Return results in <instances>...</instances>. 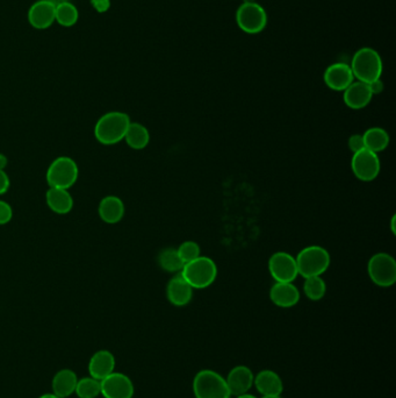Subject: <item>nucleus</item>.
I'll list each match as a JSON object with an SVG mask.
<instances>
[{
	"label": "nucleus",
	"mask_w": 396,
	"mask_h": 398,
	"mask_svg": "<svg viewBox=\"0 0 396 398\" xmlns=\"http://www.w3.org/2000/svg\"><path fill=\"white\" fill-rule=\"evenodd\" d=\"M167 295L171 304L176 306H188L193 297V288L179 274L169 282Z\"/></svg>",
	"instance_id": "obj_17"
},
{
	"label": "nucleus",
	"mask_w": 396,
	"mask_h": 398,
	"mask_svg": "<svg viewBox=\"0 0 396 398\" xmlns=\"http://www.w3.org/2000/svg\"><path fill=\"white\" fill-rule=\"evenodd\" d=\"M253 371L246 366H236L229 371L226 382L232 395L239 396L249 392L253 385Z\"/></svg>",
	"instance_id": "obj_14"
},
{
	"label": "nucleus",
	"mask_w": 396,
	"mask_h": 398,
	"mask_svg": "<svg viewBox=\"0 0 396 398\" xmlns=\"http://www.w3.org/2000/svg\"><path fill=\"white\" fill-rule=\"evenodd\" d=\"M55 5L47 0H38L28 11V21L35 29H47L55 22Z\"/></svg>",
	"instance_id": "obj_12"
},
{
	"label": "nucleus",
	"mask_w": 396,
	"mask_h": 398,
	"mask_svg": "<svg viewBox=\"0 0 396 398\" xmlns=\"http://www.w3.org/2000/svg\"><path fill=\"white\" fill-rule=\"evenodd\" d=\"M7 165V158L5 155L0 154V170H3L6 168Z\"/></svg>",
	"instance_id": "obj_35"
},
{
	"label": "nucleus",
	"mask_w": 396,
	"mask_h": 398,
	"mask_svg": "<svg viewBox=\"0 0 396 398\" xmlns=\"http://www.w3.org/2000/svg\"><path fill=\"white\" fill-rule=\"evenodd\" d=\"M270 298L279 308H292L300 301V292L292 283L277 282L271 288Z\"/></svg>",
	"instance_id": "obj_18"
},
{
	"label": "nucleus",
	"mask_w": 396,
	"mask_h": 398,
	"mask_svg": "<svg viewBox=\"0 0 396 398\" xmlns=\"http://www.w3.org/2000/svg\"><path fill=\"white\" fill-rule=\"evenodd\" d=\"M263 398H283L281 395H267L263 396Z\"/></svg>",
	"instance_id": "obj_40"
},
{
	"label": "nucleus",
	"mask_w": 396,
	"mask_h": 398,
	"mask_svg": "<svg viewBox=\"0 0 396 398\" xmlns=\"http://www.w3.org/2000/svg\"><path fill=\"white\" fill-rule=\"evenodd\" d=\"M181 274L192 288L205 289L215 281L218 268L212 259L199 256L184 265Z\"/></svg>",
	"instance_id": "obj_3"
},
{
	"label": "nucleus",
	"mask_w": 396,
	"mask_h": 398,
	"mask_svg": "<svg viewBox=\"0 0 396 398\" xmlns=\"http://www.w3.org/2000/svg\"><path fill=\"white\" fill-rule=\"evenodd\" d=\"M236 22L248 34H257L267 27V14L260 4L244 3L236 12Z\"/></svg>",
	"instance_id": "obj_8"
},
{
	"label": "nucleus",
	"mask_w": 396,
	"mask_h": 398,
	"mask_svg": "<svg viewBox=\"0 0 396 398\" xmlns=\"http://www.w3.org/2000/svg\"><path fill=\"white\" fill-rule=\"evenodd\" d=\"M114 369H115V357H114L113 354L111 353L110 350H98L90 359V376H92L99 381L112 374Z\"/></svg>",
	"instance_id": "obj_15"
},
{
	"label": "nucleus",
	"mask_w": 396,
	"mask_h": 398,
	"mask_svg": "<svg viewBox=\"0 0 396 398\" xmlns=\"http://www.w3.org/2000/svg\"><path fill=\"white\" fill-rule=\"evenodd\" d=\"M253 0H244V3H251Z\"/></svg>",
	"instance_id": "obj_41"
},
{
	"label": "nucleus",
	"mask_w": 396,
	"mask_h": 398,
	"mask_svg": "<svg viewBox=\"0 0 396 398\" xmlns=\"http://www.w3.org/2000/svg\"><path fill=\"white\" fill-rule=\"evenodd\" d=\"M237 398H257V397H255V396L253 395H250V394H248V392H246V394H243V395L237 396Z\"/></svg>",
	"instance_id": "obj_39"
},
{
	"label": "nucleus",
	"mask_w": 396,
	"mask_h": 398,
	"mask_svg": "<svg viewBox=\"0 0 396 398\" xmlns=\"http://www.w3.org/2000/svg\"><path fill=\"white\" fill-rule=\"evenodd\" d=\"M99 216L107 224L119 223L125 214L122 200L116 196H107L99 204Z\"/></svg>",
	"instance_id": "obj_21"
},
{
	"label": "nucleus",
	"mask_w": 396,
	"mask_h": 398,
	"mask_svg": "<svg viewBox=\"0 0 396 398\" xmlns=\"http://www.w3.org/2000/svg\"><path fill=\"white\" fill-rule=\"evenodd\" d=\"M125 140L127 144L133 149H143L147 147L150 141V134L143 125L139 123H130L129 128L127 130Z\"/></svg>",
	"instance_id": "obj_24"
},
{
	"label": "nucleus",
	"mask_w": 396,
	"mask_h": 398,
	"mask_svg": "<svg viewBox=\"0 0 396 398\" xmlns=\"http://www.w3.org/2000/svg\"><path fill=\"white\" fill-rule=\"evenodd\" d=\"M253 385L263 396L281 395L283 390V380L274 371H262L255 376Z\"/></svg>",
	"instance_id": "obj_19"
},
{
	"label": "nucleus",
	"mask_w": 396,
	"mask_h": 398,
	"mask_svg": "<svg viewBox=\"0 0 396 398\" xmlns=\"http://www.w3.org/2000/svg\"><path fill=\"white\" fill-rule=\"evenodd\" d=\"M75 392L79 398H97L101 394V381L92 376L80 378Z\"/></svg>",
	"instance_id": "obj_27"
},
{
	"label": "nucleus",
	"mask_w": 396,
	"mask_h": 398,
	"mask_svg": "<svg viewBox=\"0 0 396 398\" xmlns=\"http://www.w3.org/2000/svg\"><path fill=\"white\" fill-rule=\"evenodd\" d=\"M269 269L276 282L281 283H292L299 275L295 259L285 252H278L271 256Z\"/></svg>",
	"instance_id": "obj_10"
},
{
	"label": "nucleus",
	"mask_w": 396,
	"mask_h": 398,
	"mask_svg": "<svg viewBox=\"0 0 396 398\" xmlns=\"http://www.w3.org/2000/svg\"><path fill=\"white\" fill-rule=\"evenodd\" d=\"M348 147L353 151V154L362 151V149H365V144H364L362 135H359V134L352 135V137L348 139Z\"/></svg>",
	"instance_id": "obj_31"
},
{
	"label": "nucleus",
	"mask_w": 396,
	"mask_h": 398,
	"mask_svg": "<svg viewBox=\"0 0 396 398\" xmlns=\"http://www.w3.org/2000/svg\"><path fill=\"white\" fill-rule=\"evenodd\" d=\"M78 19V10L70 1L59 4L55 7V21L63 27H72L73 25L77 24Z\"/></svg>",
	"instance_id": "obj_25"
},
{
	"label": "nucleus",
	"mask_w": 396,
	"mask_h": 398,
	"mask_svg": "<svg viewBox=\"0 0 396 398\" xmlns=\"http://www.w3.org/2000/svg\"><path fill=\"white\" fill-rule=\"evenodd\" d=\"M369 276L373 283L383 288L392 287L396 282V261L392 255L378 253L369 259Z\"/></svg>",
	"instance_id": "obj_7"
},
{
	"label": "nucleus",
	"mask_w": 396,
	"mask_h": 398,
	"mask_svg": "<svg viewBox=\"0 0 396 398\" xmlns=\"http://www.w3.org/2000/svg\"><path fill=\"white\" fill-rule=\"evenodd\" d=\"M130 119L128 114L123 112H110L104 114L99 121H97L94 128V137L100 144L111 146L119 144L125 139L127 130L129 128Z\"/></svg>",
	"instance_id": "obj_1"
},
{
	"label": "nucleus",
	"mask_w": 396,
	"mask_h": 398,
	"mask_svg": "<svg viewBox=\"0 0 396 398\" xmlns=\"http://www.w3.org/2000/svg\"><path fill=\"white\" fill-rule=\"evenodd\" d=\"M91 5L98 13H105L110 10L111 0H91Z\"/></svg>",
	"instance_id": "obj_32"
},
{
	"label": "nucleus",
	"mask_w": 396,
	"mask_h": 398,
	"mask_svg": "<svg viewBox=\"0 0 396 398\" xmlns=\"http://www.w3.org/2000/svg\"><path fill=\"white\" fill-rule=\"evenodd\" d=\"M390 228H392V232L395 234V216L392 218V225H390Z\"/></svg>",
	"instance_id": "obj_38"
},
{
	"label": "nucleus",
	"mask_w": 396,
	"mask_h": 398,
	"mask_svg": "<svg viewBox=\"0 0 396 398\" xmlns=\"http://www.w3.org/2000/svg\"><path fill=\"white\" fill-rule=\"evenodd\" d=\"M295 261L299 275L304 278L321 276L330 265V255L323 247L309 246L297 254Z\"/></svg>",
	"instance_id": "obj_4"
},
{
	"label": "nucleus",
	"mask_w": 396,
	"mask_h": 398,
	"mask_svg": "<svg viewBox=\"0 0 396 398\" xmlns=\"http://www.w3.org/2000/svg\"><path fill=\"white\" fill-rule=\"evenodd\" d=\"M47 1H49V3H52V5L57 6L59 4L65 3V1H69V0H47Z\"/></svg>",
	"instance_id": "obj_36"
},
{
	"label": "nucleus",
	"mask_w": 396,
	"mask_h": 398,
	"mask_svg": "<svg viewBox=\"0 0 396 398\" xmlns=\"http://www.w3.org/2000/svg\"><path fill=\"white\" fill-rule=\"evenodd\" d=\"M193 392L195 398H230L232 396L226 378L211 369H204L195 375Z\"/></svg>",
	"instance_id": "obj_5"
},
{
	"label": "nucleus",
	"mask_w": 396,
	"mask_h": 398,
	"mask_svg": "<svg viewBox=\"0 0 396 398\" xmlns=\"http://www.w3.org/2000/svg\"><path fill=\"white\" fill-rule=\"evenodd\" d=\"M362 139H364L366 149L373 153L385 151L390 144V135L383 128H369L364 133Z\"/></svg>",
	"instance_id": "obj_23"
},
{
	"label": "nucleus",
	"mask_w": 396,
	"mask_h": 398,
	"mask_svg": "<svg viewBox=\"0 0 396 398\" xmlns=\"http://www.w3.org/2000/svg\"><path fill=\"white\" fill-rule=\"evenodd\" d=\"M12 217H13V210L10 207V204L3 202V200H0V225L10 223Z\"/></svg>",
	"instance_id": "obj_30"
},
{
	"label": "nucleus",
	"mask_w": 396,
	"mask_h": 398,
	"mask_svg": "<svg viewBox=\"0 0 396 398\" xmlns=\"http://www.w3.org/2000/svg\"><path fill=\"white\" fill-rule=\"evenodd\" d=\"M350 67L355 78L366 84L380 79L383 74V60L379 53L369 47L355 53Z\"/></svg>",
	"instance_id": "obj_2"
},
{
	"label": "nucleus",
	"mask_w": 396,
	"mask_h": 398,
	"mask_svg": "<svg viewBox=\"0 0 396 398\" xmlns=\"http://www.w3.org/2000/svg\"><path fill=\"white\" fill-rule=\"evenodd\" d=\"M369 86L372 95H379L380 92H383V83L381 82V79H376L374 82L369 83Z\"/></svg>",
	"instance_id": "obj_34"
},
{
	"label": "nucleus",
	"mask_w": 396,
	"mask_h": 398,
	"mask_svg": "<svg viewBox=\"0 0 396 398\" xmlns=\"http://www.w3.org/2000/svg\"><path fill=\"white\" fill-rule=\"evenodd\" d=\"M177 251L178 254L181 256V261L184 262V265L193 261L199 256H201L200 255V247L195 241H185L179 246Z\"/></svg>",
	"instance_id": "obj_29"
},
{
	"label": "nucleus",
	"mask_w": 396,
	"mask_h": 398,
	"mask_svg": "<svg viewBox=\"0 0 396 398\" xmlns=\"http://www.w3.org/2000/svg\"><path fill=\"white\" fill-rule=\"evenodd\" d=\"M355 79L351 67L346 63H334L325 72V82L328 88L335 91H344Z\"/></svg>",
	"instance_id": "obj_13"
},
{
	"label": "nucleus",
	"mask_w": 396,
	"mask_h": 398,
	"mask_svg": "<svg viewBox=\"0 0 396 398\" xmlns=\"http://www.w3.org/2000/svg\"><path fill=\"white\" fill-rule=\"evenodd\" d=\"M78 165L71 158L61 156L49 165L47 182L50 188L68 190L78 179Z\"/></svg>",
	"instance_id": "obj_6"
},
{
	"label": "nucleus",
	"mask_w": 396,
	"mask_h": 398,
	"mask_svg": "<svg viewBox=\"0 0 396 398\" xmlns=\"http://www.w3.org/2000/svg\"><path fill=\"white\" fill-rule=\"evenodd\" d=\"M45 200L50 210L57 214H66L73 206V199L68 190L50 188L45 193Z\"/></svg>",
	"instance_id": "obj_22"
},
{
	"label": "nucleus",
	"mask_w": 396,
	"mask_h": 398,
	"mask_svg": "<svg viewBox=\"0 0 396 398\" xmlns=\"http://www.w3.org/2000/svg\"><path fill=\"white\" fill-rule=\"evenodd\" d=\"M38 398H61L56 396L55 394H45V395L40 396Z\"/></svg>",
	"instance_id": "obj_37"
},
{
	"label": "nucleus",
	"mask_w": 396,
	"mask_h": 398,
	"mask_svg": "<svg viewBox=\"0 0 396 398\" xmlns=\"http://www.w3.org/2000/svg\"><path fill=\"white\" fill-rule=\"evenodd\" d=\"M135 388L133 381L122 373L108 375L101 380V394L104 398H133Z\"/></svg>",
	"instance_id": "obj_11"
},
{
	"label": "nucleus",
	"mask_w": 396,
	"mask_h": 398,
	"mask_svg": "<svg viewBox=\"0 0 396 398\" xmlns=\"http://www.w3.org/2000/svg\"><path fill=\"white\" fill-rule=\"evenodd\" d=\"M372 92L369 84L362 82H353L348 89L344 90V103L353 110H362L372 100Z\"/></svg>",
	"instance_id": "obj_16"
},
{
	"label": "nucleus",
	"mask_w": 396,
	"mask_h": 398,
	"mask_svg": "<svg viewBox=\"0 0 396 398\" xmlns=\"http://www.w3.org/2000/svg\"><path fill=\"white\" fill-rule=\"evenodd\" d=\"M158 263L162 269L169 273H177L181 271L184 267V262L181 261V256L178 254L177 249L174 248H165L158 255Z\"/></svg>",
	"instance_id": "obj_26"
},
{
	"label": "nucleus",
	"mask_w": 396,
	"mask_h": 398,
	"mask_svg": "<svg viewBox=\"0 0 396 398\" xmlns=\"http://www.w3.org/2000/svg\"><path fill=\"white\" fill-rule=\"evenodd\" d=\"M352 172L362 182H371L380 172V160L376 153L362 149L353 154L351 161Z\"/></svg>",
	"instance_id": "obj_9"
},
{
	"label": "nucleus",
	"mask_w": 396,
	"mask_h": 398,
	"mask_svg": "<svg viewBox=\"0 0 396 398\" xmlns=\"http://www.w3.org/2000/svg\"><path fill=\"white\" fill-rule=\"evenodd\" d=\"M8 188H10V179L6 172L0 170V195L7 193Z\"/></svg>",
	"instance_id": "obj_33"
},
{
	"label": "nucleus",
	"mask_w": 396,
	"mask_h": 398,
	"mask_svg": "<svg viewBox=\"0 0 396 398\" xmlns=\"http://www.w3.org/2000/svg\"><path fill=\"white\" fill-rule=\"evenodd\" d=\"M78 376L71 369H62L52 378V394L61 398L71 396L76 392Z\"/></svg>",
	"instance_id": "obj_20"
},
{
	"label": "nucleus",
	"mask_w": 396,
	"mask_h": 398,
	"mask_svg": "<svg viewBox=\"0 0 396 398\" xmlns=\"http://www.w3.org/2000/svg\"><path fill=\"white\" fill-rule=\"evenodd\" d=\"M304 291L311 301H320L325 297L327 285L321 276H313V277L306 278Z\"/></svg>",
	"instance_id": "obj_28"
}]
</instances>
